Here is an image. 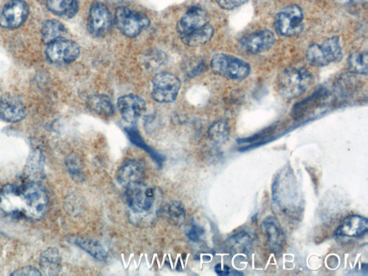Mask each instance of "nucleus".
I'll use <instances>...</instances> for the list:
<instances>
[{"instance_id": "f03ea898", "label": "nucleus", "mask_w": 368, "mask_h": 276, "mask_svg": "<svg viewBox=\"0 0 368 276\" xmlns=\"http://www.w3.org/2000/svg\"><path fill=\"white\" fill-rule=\"evenodd\" d=\"M275 203L287 214H294L300 208V196L296 178L290 168L276 176L273 183Z\"/></svg>"}, {"instance_id": "b1692460", "label": "nucleus", "mask_w": 368, "mask_h": 276, "mask_svg": "<svg viewBox=\"0 0 368 276\" xmlns=\"http://www.w3.org/2000/svg\"><path fill=\"white\" fill-rule=\"evenodd\" d=\"M67 34L65 26L56 20H49L43 23L41 27L43 42L49 45L58 39L64 38Z\"/></svg>"}, {"instance_id": "4c0bfd02", "label": "nucleus", "mask_w": 368, "mask_h": 276, "mask_svg": "<svg viewBox=\"0 0 368 276\" xmlns=\"http://www.w3.org/2000/svg\"><path fill=\"white\" fill-rule=\"evenodd\" d=\"M214 270H216V272L219 275H229L231 273V270H230L226 265L222 266V264H218L216 268H214Z\"/></svg>"}, {"instance_id": "412c9836", "label": "nucleus", "mask_w": 368, "mask_h": 276, "mask_svg": "<svg viewBox=\"0 0 368 276\" xmlns=\"http://www.w3.org/2000/svg\"><path fill=\"white\" fill-rule=\"evenodd\" d=\"M40 268L44 275H56L61 269V257L56 248L45 249L40 257Z\"/></svg>"}, {"instance_id": "f257e3e1", "label": "nucleus", "mask_w": 368, "mask_h": 276, "mask_svg": "<svg viewBox=\"0 0 368 276\" xmlns=\"http://www.w3.org/2000/svg\"><path fill=\"white\" fill-rule=\"evenodd\" d=\"M49 208V198L39 182L7 184L0 189V214L14 220H39Z\"/></svg>"}, {"instance_id": "f3484780", "label": "nucleus", "mask_w": 368, "mask_h": 276, "mask_svg": "<svg viewBox=\"0 0 368 276\" xmlns=\"http://www.w3.org/2000/svg\"><path fill=\"white\" fill-rule=\"evenodd\" d=\"M262 229L271 251L281 253L284 249L286 237L279 221L273 217H268L262 223Z\"/></svg>"}, {"instance_id": "e433bc0d", "label": "nucleus", "mask_w": 368, "mask_h": 276, "mask_svg": "<svg viewBox=\"0 0 368 276\" xmlns=\"http://www.w3.org/2000/svg\"><path fill=\"white\" fill-rule=\"evenodd\" d=\"M41 275V273L38 269L32 266L23 267L11 273V275L16 276H37Z\"/></svg>"}, {"instance_id": "4468645a", "label": "nucleus", "mask_w": 368, "mask_h": 276, "mask_svg": "<svg viewBox=\"0 0 368 276\" xmlns=\"http://www.w3.org/2000/svg\"><path fill=\"white\" fill-rule=\"evenodd\" d=\"M146 176V165L141 160L130 159L118 168L117 181L126 188L132 184L143 183Z\"/></svg>"}, {"instance_id": "6ab92c4d", "label": "nucleus", "mask_w": 368, "mask_h": 276, "mask_svg": "<svg viewBox=\"0 0 368 276\" xmlns=\"http://www.w3.org/2000/svg\"><path fill=\"white\" fill-rule=\"evenodd\" d=\"M368 230V221L360 216L347 217L337 227L335 235L341 237L357 238L365 235Z\"/></svg>"}, {"instance_id": "aec40b11", "label": "nucleus", "mask_w": 368, "mask_h": 276, "mask_svg": "<svg viewBox=\"0 0 368 276\" xmlns=\"http://www.w3.org/2000/svg\"><path fill=\"white\" fill-rule=\"evenodd\" d=\"M327 96V91L325 88H321L314 92L308 97L301 100L293 106L291 111V117L295 120H299L314 111L322 101Z\"/></svg>"}, {"instance_id": "9b49d317", "label": "nucleus", "mask_w": 368, "mask_h": 276, "mask_svg": "<svg viewBox=\"0 0 368 276\" xmlns=\"http://www.w3.org/2000/svg\"><path fill=\"white\" fill-rule=\"evenodd\" d=\"M45 54L52 63L70 64L80 56V48L74 41L61 38L49 44Z\"/></svg>"}, {"instance_id": "7ed1b4c3", "label": "nucleus", "mask_w": 368, "mask_h": 276, "mask_svg": "<svg viewBox=\"0 0 368 276\" xmlns=\"http://www.w3.org/2000/svg\"><path fill=\"white\" fill-rule=\"evenodd\" d=\"M313 76L303 67H290L284 70L278 76L279 93L287 100H292L302 95L313 84Z\"/></svg>"}, {"instance_id": "cd10ccee", "label": "nucleus", "mask_w": 368, "mask_h": 276, "mask_svg": "<svg viewBox=\"0 0 368 276\" xmlns=\"http://www.w3.org/2000/svg\"><path fill=\"white\" fill-rule=\"evenodd\" d=\"M28 181L39 182L43 174V157L41 152L36 150L30 155L25 168Z\"/></svg>"}, {"instance_id": "72a5a7b5", "label": "nucleus", "mask_w": 368, "mask_h": 276, "mask_svg": "<svg viewBox=\"0 0 368 276\" xmlns=\"http://www.w3.org/2000/svg\"><path fill=\"white\" fill-rule=\"evenodd\" d=\"M65 209L71 216H78L82 209V203L78 195L71 194L66 198Z\"/></svg>"}, {"instance_id": "20e7f679", "label": "nucleus", "mask_w": 368, "mask_h": 276, "mask_svg": "<svg viewBox=\"0 0 368 276\" xmlns=\"http://www.w3.org/2000/svg\"><path fill=\"white\" fill-rule=\"evenodd\" d=\"M306 60L310 65L322 67L332 63L339 62L343 51L338 37H331L321 43H314L306 52Z\"/></svg>"}, {"instance_id": "c756f323", "label": "nucleus", "mask_w": 368, "mask_h": 276, "mask_svg": "<svg viewBox=\"0 0 368 276\" xmlns=\"http://www.w3.org/2000/svg\"><path fill=\"white\" fill-rule=\"evenodd\" d=\"M347 65L352 73L367 75V54L364 52L352 53L348 58Z\"/></svg>"}, {"instance_id": "c85d7f7f", "label": "nucleus", "mask_w": 368, "mask_h": 276, "mask_svg": "<svg viewBox=\"0 0 368 276\" xmlns=\"http://www.w3.org/2000/svg\"><path fill=\"white\" fill-rule=\"evenodd\" d=\"M229 135V126L224 119L214 122L208 130L210 141L216 144L225 143L228 140Z\"/></svg>"}, {"instance_id": "a878e982", "label": "nucleus", "mask_w": 368, "mask_h": 276, "mask_svg": "<svg viewBox=\"0 0 368 276\" xmlns=\"http://www.w3.org/2000/svg\"><path fill=\"white\" fill-rule=\"evenodd\" d=\"M214 33L213 27L208 23L195 32L181 37V39L184 44L190 46V47H200L211 39Z\"/></svg>"}, {"instance_id": "473e14b6", "label": "nucleus", "mask_w": 368, "mask_h": 276, "mask_svg": "<svg viewBox=\"0 0 368 276\" xmlns=\"http://www.w3.org/2000/svg\"><path fill=\"white\" fill-rule=\"evenodd\" d=\"M251 237L247 233L241 232L228 240L229 247L235 253H243L247 251L251 244Z\"/></svg>"}, {"instance_id": "393cba45", "label": "nucleus", "mask_w": 368, "mask_h": 276, "mask_svg": "<svg viewBox=\"0 0 368 276\" xmlns=\"http://www.w3.org/2000/svg\"><path fill=\"white\" fill-rule=\"evenodd\" d=\"M73 242L76 246L80 247L91 256L100 260V262H103L108 256V253H107L102 245L93 239L76 237L73 240Z\"/></svg>"}, {"instance_id": "423d86ee", "label": "nucleus", "mask_w": 368, "mask_h": 276, "mask_svg": "<svg viewBox=\"0 0 368 276\" xmlns=\"http://www.w3.org/2000/svg\"><path fill=\"white\" fill-rule=\"evenodd\" d=\"M115 23L122 34L128 38H134L149 27L150 20L142 12L120 7L116 10Z\"/></svg>"}, {"instance_id": "9d476101", "label": "nucleus", "mask_w": 368, "mask_h": 276, "mask_svg": "<svg viewBox=\"0 0 368 276\" xmlns=\"http://www.w3.org/2000/svg\"><path fill=\"white\" fill-rule=\"evenodd\" d=\"M113 25L112 14L102 3L91 5L87 22L89 33L95 37H102L109 33Z\"/></svg>"}, {"instance_id": "bb28decb", "label": "nucleus", "mask_w": 368, "mask_h": 276, "mask_svg": "<svg viewBox=\"0 0 368 276\" xmlns=\"http://www.w3.org/2000/svg\"><path fill=\"white\" fill-rule=\"evenodd\" d=\"M161 217L173 225H181L186 218V209L179 201H174L159 210Z\"/></svg>"}, {"instance_id": "58836bf2", "label": "nucleus", "mask_w": 368, "mask_h": 276, "mask_svg": "<svg viewBox=\"0 0 368 276\" xmlns=\"http://www.w3.org/2000/svg\"><path fill=\"white\" fill-rule=\"evenodd\" d=\"M112 1H115V0H112Z\"/></svg>"}, {"instance_id": "a211bd4d", "label": "nucleus", "mask_w": 368, "mask_h": 276, "mask_svg": "<svg viewBox=\"0 0 368 276\" xmlns=\"http://www.w3.org/2000/svg\"><path fill=\"white\" fill-rule=\"evenodd\" d=\"M26 115L23 102L17 95L8 94L0 100V118L9 122L21 121Z\"/></svg>"}, {"instance_id": "6e6552de", "label": "nucleus", "mask_w": 368, "mask_h": 276, "mask_svg": "<svg viewBox=\"0 0 368 276\" xmlns=\"http://www.w3.org/2000/svg\"><path fill=\"white\" fill-rule=\"evenodd\" d=\"M152 96L159 103H170L176 100L181 89V82L174 74L162 72L152 79Z\"/></svg>"}, {"instance_id": "5701e85b", "label": "nucleus", "mask_w": 368, "mask_h": 276, "mask_svg": "<svg viewBox=\"0 0 368 276\" xmlns=\"http://www.w3.org/2000/svg\"><path fill=\"white\" fill-rule=\"evenodd\" d=\"M89 108L99 116L111 117L115 113L113 103L108 96L105 95H95L88 100Z\"/></svg>"}, {"instance_id": "7c9ffc66", "label": "nucleus", "mask_w": 368, "mask_h": 276, "mask_svg": "<svg viewBox=\"0 0 368 276\" xmlns=\"http://www.w3.org/2000/svg\"><path fill=\"white\" fill-rule=\"evenodd\" d=\"M127 133L129 135L130 141L135 146L146 150L148 153L150 157L153 160H154L158 165H159L160 166L162 165L165 160L163 157H162L157 151L153 150L151 148L147 146V144L143 141L142 137L140 136L139 134H138L137 132H136L135 130L128 129L127 130Z\"/></svg>"}, {"instance_id": "0eeeda50", "label": "nucleus", "mask_w": 368, "mask_h": 276, "mask_svg": "<svg viewBox=\"0 0 368 276\" xmlns=\"http://www.w3.org/2000/svg\"><path fill=\"white\" fill-rule=\"evenodd\" d=\"M303 14L298 5H289L275 15L274 27L280 36L294 37L303 30Z\"/></svg>"}, {"instance_id": "1a4fd4ad", "label": "nucleus", "mask_w": 368, "mask_h": 276, "mask_svg": "<svg viewBox=\"0 0 368 276\" xmlns=\"http://www.w3.org/2000/svg\"><path fill=\"white\" fill-rule=\"evenodd\" d=\"M126 189V202L131 210L143 213L151 209L156 198L154 189L148 187L143 182L132 184Z\"/></svg>"}, {"instance_id": "dca6fc26", "label": "nucleus", "mask_w": 368, "mask_h": 276, "mask_svg": "<svg viewBox=\"0 0 368 276\" xmlns=\"http://www.w3.org/2000/svg\"><path fill=\"white\" fill-rule=\"evenodd\" d=\"M209 23L207 12L202 8L194 6L183 15L177 25L180 36H187Z\"/></svg>"}, {"instance_id": "f8f14e48", "label": "nucleus", "mask_w": 368, "mask_h": 276, "mask_svg": "<svg viewBox=\"0 0 368 276\" xmlns=\"http://www.w3.org/2000/svg\"><path fill=\"white\" fill-rule=\"evenodd\" d=\"M29 8L23 0H10L0 13V25L5 28L21 27L27 20Z\"/></svg>"}, {"instance_id": "c9c22d12", "label": "nucleus", "mask_w": 368, "mask_h": 276, "mask_svg": "<svg viewBox=\"0 0 368 276\" xmlns=\"http://www.w3.org/2000/svg\"><path fill=\"white\" fill-rule=\"evenodd\" d=\"M204 234V229L201 226L193 223L188 230L187 235L190 240L196 242L200 240Z\"/></svg>"}, {"instance_id": "39448f33", "label": "nucleus", "mask_w": 368, "mask_h": 276, "mask_svg": "<svg viewBox=\"0 0 368 276\" xmlns=\"http://www.w3.org/2000/svg\"><path fill=\"white\" fill-rule=\"evenodd\" d=\"M210 67L214 73L229 80H244L251 73V67L246 61L225 54L214 55Z\"/></svg>"}, {"instance_id": "ddd939ff", "label": "nucleus", "mask_w": 368, "mask_h": 276, "mask_svg": "<svg viewBox=\"0 0 368 276\" xmlns=\"http://www.w3.org/2000/svg\"><path fill=\"white\" fill-rule=\"evenodd\" d=\"M275 41V36L271 30H262L243 37L239 45L244 52L258 54L271 49Z\"/></svg>"}, {"instance_id": "2f4dec72", "label": "nucleus", "mask_w": 368, "mask_h": 276, "mask_svg": "<svg viewBox=\"0 0 368 276\" xmlns=\"http://www.w3.org/2000/svg\"><path fill=\"white\" fill-rule=\"evenodd\" d=\"M67 170L71 177L78 182L84 179L82 165L80 159L74 154L67 156L65 159Z\"/></svg>"}, {"instance_id": "2eb2a0df", "label": "nucleus", "mask_w": 368, "mask_h": 276, "mask_svg": "<svg viewBox=\"0 0 368 276\" xmlns=\"http://www.w3.org/2000/svg\"><path fill=\"white\" fill-rule=\"evenodd\" d=\"M117 107L122 117L130 124H136L146 111V102L135 95L119 97Z\"/></svg>"}, {"instance_id": "4be33fe9", "label": "nucleus", "mask_w": 368, "mask_h": 276, "mask_svg": "<svg viewBox=\"0 0 368 276\" xmlns=\"http://www.w3.org/2000/svg\"><path fill=\"white\" fill-rule=\"evenodd\" d=\"M49 10L58 16L72 19L79 11L78 0H47Z\"/></svg>"}, {"instance_id": "f704fd0d", "label": "nucleus", "mask_w": 368, "mask_h": 276, "mask_svg": "<svg viewBox=\"0 0 368 276\" xmlns=\"http://www.w3.org/2000/svg\"><path fill=\"white\" fill-rule=\"evenodd\" d=\"M216 1L222 9L231 10L243 5L249 0H216Z\"/></svg>"}]
</instances>
